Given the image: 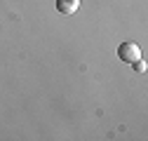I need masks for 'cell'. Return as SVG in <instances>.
<instances>
[{
    "label": "cell",
    "mask_w": 148,
    "mask_h": 141,
    "mask_svg": "<svg viewBox=\"0 0 148 141\" xmlns=\"http://www.w3.org/2000/svg\"><path fill=\"white\" fill-rule=\"evenodd\" d=\"M118 57H120V61H125V64H134L136 59H141V49H139L136 42H122V45L118 47Z\"/></svg>",
    "instance_id": "6da1fadb"
},
{
    "label": "cell",
    "mask_w": 148,
    "mask_h": 141,
    "mask_svg": "<svg viewBox=\"0 0 148 141\" xmlns=\"http://www.w3.org/2000/svg\"><path fill=\"white\" fill-rule=\"evenodd\" d=\"M78 7H80L78 0H57V10H59L61 14H75Z\"/></svg>",
    "instance_id": "7a4b0ae2"
},
{
    "label": "cell",
    "mask_w": 148,
    "mask_h": 141,
    "mask_svg": "<svg viewBox=\"0 0 148 141\" xmlns=\"http://www.w3.org/2000/svg\"><path fill=\"white\" fill-rule=\"evenodd\" d=\"M132 66H136V70H146V64H143L141 59H136V61H134Z\"/></svg>",
    "instance_id": "3957f363"
}]
</instances>
